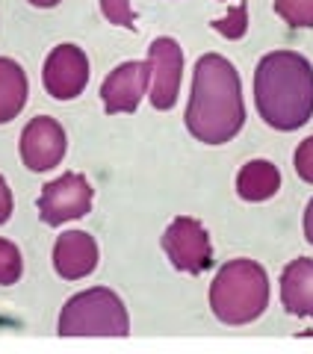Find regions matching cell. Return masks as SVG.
I'll return each instance as SVG.
<instances>
[{"label":"cell","instance_id":"1","mask_svg":"<svg viewBox=\"0 0 313 354\" xmlns=\"http://www.w3.org/2000/svg\"><path fill=\"white\" fill-rule=\"evenodd\" d=\"M186 130L204 145H225L245 124V104L237 68L219 53L195 62L193 95L186 106Z\"/></svg>","mask_w":313,"mask_h":354},{"label":"cell","instance_id":"2","mask_svg":"<svg viewBox=\"0 0 313 354\" xmlns=\"http://www.w3.org/2000/svg\"><path fill=\"white\" fill-rule=\"evenodd\" d=\"M257 113L275 130H298L313 115V65L293 50L266 53L254 71Z\"/></svg>","mask_w":313,"mask_h":354},{"label":"cell","instance_id":"3","mask_svg":"<svg viewBox=\"0 0 313 354\" xmlns=\"http://www.w3.org/2000/svg\"><path fill=\"white\" fill-rule=\"evenodd\" d=\"M269 304V278L254 260H231L210 286V307L222 325H249Z\"/></svg>","mask_w":313,"mask_h":354},{"label":"cell","instance_id":"4","mask_svg":"<svg viewBox=\"0 0 313 354\" xmlns=\"http://www.w3.org/2000/svg\"><path fill=\"white\" fill-rule=\"evenodd\" d=\"M57 328L62 337H127L130 319L116 292L95 286L65 301Z\"/></svg>","mask_w":313,"mask_h":354},{"label":"cell","instance_id":"5","mask_svg":"<svg viewBox=\"0 0 313 354\" xmlns=\"http://www.w3.org/2000/svg\"><path fill=\"white\" fill-rule=\"evenodd\" d=\"M163 251L172 260L177 272L201 274L213 266V248H210V234L198 218L181 216L175 218L163 234Z\"/></svg>","mask_w":313,"mask_h":354},{"label":"cell","instance_id":"6","mask_svg":"<svg viewBox=\"0 0 313 354\" xmlns=\"http://www.w3.org/2000/svg\"><path fill=\"white\" fill-rule=\"evenodd\" d=\"M92 195L95 189L89 180L77 171H65L57 180H51L39 195V216L44 225L60 227L62 221L80 218L92 209Z\"/></svg>","mask_w":313,"mask_h":354},{"label":"cell","instance_id":"7","mask_svg":"<svg viewBox=\"0 0 313 354\" xmlns=\"http://www.w3.org/2000/svg\"><path fill=\"white\" fill-rule=\"evenodd\" d=\"M151 65V104L154 109H172L181 95V77H184V53L181 44L169 36H160L148 48Z\"/></svg>","mask_w":313,"mask_h":354},{"label":"cell","instance_id":"8","mask_svg":"<svg viewBox=\"0 0 313 354\" xmlns=\"http://www.w3.org/2000/svg\"><path fill=\"white\" fill-rule=\"evenodd\" d=\"M44 88L57 101H71L89 83V59L77 44H60L44 59Z\"/></svg>","mask_w":313,"mask_h":354},{"label":"cell","instance_id":"9","mask_svg":"<svg viewBox=\"0 0 313 354\" xmlns=\"http://www.w3.org/2000/svg\"><path fill=\"white\" fill-rule=\"evenodd\" d=\"M65 157V130L48 115L33 118L21 133V160L30 171H48Z\"/></svg>","mask_w":313,"mask_h":354},{"label":"cell","instance_id":"10","mask_svg":"<svg viewBox=\"0 0 313 354\" xmlns=\"http://www.w3.org/2000/svg\"><path fill=\"white\" fill-rule=\"evenodd\" d=\"M151 86V65L148 62H121L100 86L104 109L109 115L118 113H136L142 95Z\"/></svg>","mask_w":313,"mask_h":354},{"label":"cell","instance_id":"11","mask_svg":"<svg viewBox=\"0 0 313 354\" xmlns=\"http://www.w3.org/2000/svg\"><path fill=\"white\" fill-rule=\"evenodd\" d=\"M98 266V242L83 230H69L53 245V269L65 281H80Z\"/></svg>","mask_w":313,"mask_h":354},{"label":"cell","instance_id":"12","mask_svg":"<svg viewBox=\"0 0 313 354\" xmlns=\"http://www.w3.org/2000/svg\"><path fill=\"white\" fill-rule=\"evenodd\" d=\"M281 304L289 316L313 319V260L298 257L281 274Z\"/></svg>","mask_w":313,"mask_h":354},{"label":"cell","instance_id":"13","mask_svg":"<svg viewBox=\"0 0 313 354\" xmlns=\"http://www.w3.org/2000/svg\"><path fill=\"white\" fill-rule=\"evenodd\" d=\"M281 189V171L269 160L245 162L237 174V192L242 201H269Z\"/></svg>","mask_w":313,"mask_h":354},{"label":"cell","instance_id":"14","mask_svg":"<svg viewBox=\"0 0 313 354\" xmlns=\"http://www.w3.org/2000/svg\"><path fill=\"white\" fill-rule=\"evenodd\" d=\"M27 104V74L15 59L0 57V124L12 121Z\"/></svg>","mask_w":313,"mask_h":354},{"label":"cell","instance_id":"15","mask_svg":"<svg viewBox=\"0 0 313 354\" xmlns=\"http://www.w3.org/2000/svg\"><path fill=\"white\" fill-rule=\"evenodd\" d=\"M275 12L289 27H313V0H275Z\"/></svg>","mask_w":313,"mask_h":354},{"label":"cell","instance_id":"16","mask_svg":"<svg viewBox=\"0 0 313 354\" xmlns=\"http://www.w3.org/2000/svg\"><path fill=\"white\" fill-rule=\"evenodd\" d=\"M24 272V260H21V251L12 242L0 239V286H9L21 278Z\"/></svg>","mask_w":313,"mask_h":354},{"label":"cell","instance_id":"17","mask_svg":"<svg viewBox=\"0 0 313 354\" xmlns=\"http://www.w3.org/2000/svg\"><path fill=\"white\" fill-rule=\"evenodd\" d=\"M213 30L222 32V36H228V39H242L245 30H249V6L240 3V6L233 9V12H228L225 18L213 21Z\"/></svg>","mask_w":313,"mask_h":354},{"label":"cell","instance_id":"18","mask_svg":"<svg viewBox=\"0 0 313 354\" xmlns=\"http://www.w3.org/2000/svg\"><path fill=\"white\" fill-rule=\"evenodd\" d=\"M100 12H104L109 24H118L127 30L136 27V15L130 9V0H100Z\"/></svg>","mask_w":313,"mask_h":354},{"label":"cell","instance_id":"19","mask_svg":"<svg viewBox=\"0 0 313 354\" xmlns=\"http://www.w3.org/2000/svg\"><path fill=\"white\" fill-rule=\"evenodd\" d=\"M296 174L305 183H313V136H307L296 151Z\"/></svg>","mask_w":313,"mask_h":354},{"label":"cell","instance_id":"20","mask_svg":"<svg viewBox=\"0 0 313 354\" xmlns=\"http://www.w3.org/2000/svg\"><path fill=\"white\" fill-rule=\"evenodd\" d=\"M9 216H12V192H9L3 177H0V225L9 221Z\"/></svg>","mask_w":313,"mask_h":354},{"label":"cell","instance_id":"21","mask_svg":"<svg viewBox=\"0 0 313 354\" xmlns=\"http://www.w3.org/2000/svg\"><path fill=\"white\" fill-rule=\"evenodd\" d=\"M305 236H307V242L313 245V201L305 209Z\"/></svg>","mask_w":313,"mask_h":354},{"label":"cell","instance_id":"22","mask_svg":"<svg viewBox=\"0 0 313 354\" xmlns=\"http://www.w3.org/2000/svg\"><path fill=\"white\" fill-rule=\"evenodd\" d=\"M27 3H33V6H39V9H51V6H57L60 0H27Z\"/></svg>","mask_w":313,"mask_h":354}]
</instances>
